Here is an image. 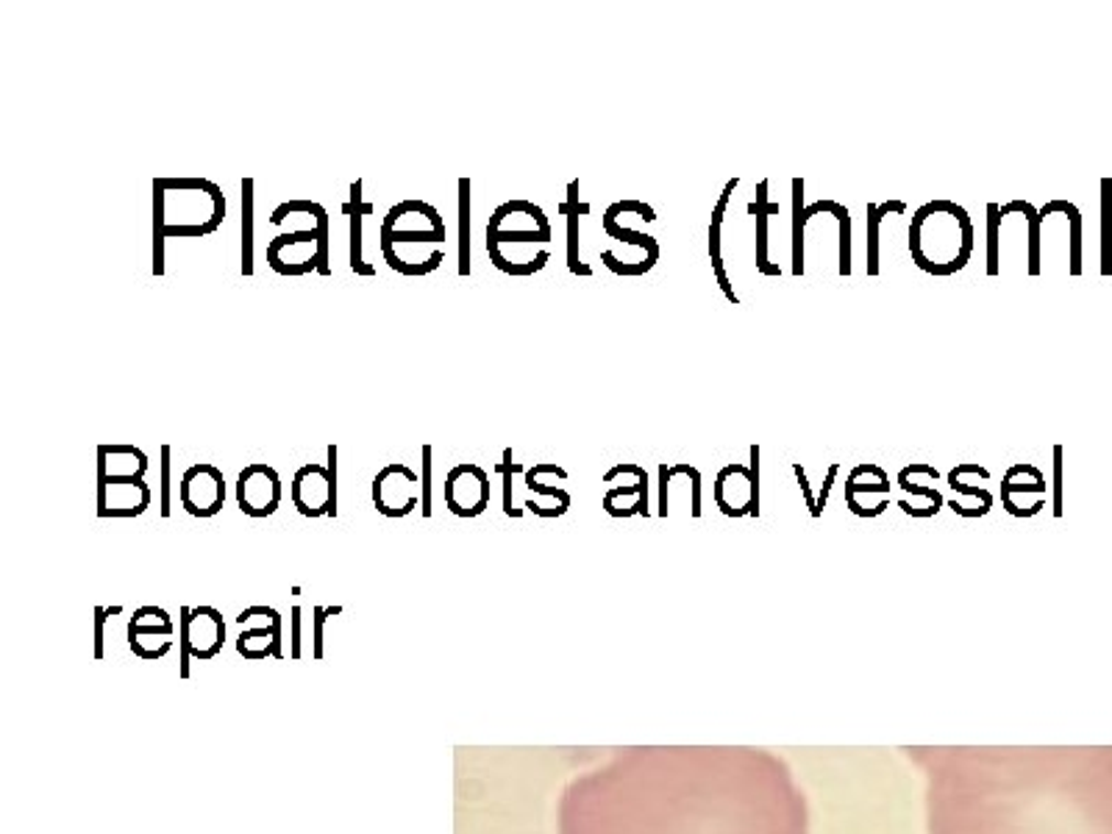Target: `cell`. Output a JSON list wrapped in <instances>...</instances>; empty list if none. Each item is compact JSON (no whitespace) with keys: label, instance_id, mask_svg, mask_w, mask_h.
<instances>
[{"label":"cell","instance_id":"6da1fadb","mask_svg":"<svg viewBox=\"0 0 1112 834\" xmlns=\"http://www.w3.org/2000/svg\"><path fill=\"white\" fill-rule=\"evenodd\" d=\"M926 834H1112V746H920Z\"/></svg>","mask_w":1112,"mask_h":834},{"label":"cell","instance_id":"7a4b0ae2","mask_svg":"<svg viewBox=\"0 0 1112 834\" xmlns=\"http://www.w3.org/2000/svg\"><path fill=\"white\" fill-rule=\"evenodd\" d=\"M632 768L629 834H809L802 781L767 748H654Z\"/></svg>","mask_w":1112,"mask_h":834},{"label":"cell","instance_id":"3957f363","mask_svg":"<svg viewBox=\"0 0 1112 834\" xmlns=\"http://www.w3.org/2000/svg\"><path fill=\"white\" fill-rule=\"evenodd\" d=\"M226 220V195L209 178H153V276H164V240L206 237Z\"/></svg>","mask_w":1112,"mask_h":834},{"label":"cell","instance_id":"277c9868","mask_svg":"<svg viewBox=\"0 0 1112 834\" xmlns=\"http://www.w3.org/2000/svg\"><path fill=\"white\" fill-rule=\"evenodd\" d=\"M909 253L924 273L937 278L955 276L971 262V215L955 200H929L909 223Z\"/></svg>","mask_w":1112,"mask_h":834},{"label":"cell","instance_id":"5b68a950","mask_svg":"<svg viewBox=\"0 0 1112 834\" xmlns=\"http://www.w3.org/2000/svg\"><path fill=\"white\" fill-rule=\"evenodd\" d=\"M268 265L279 276L301 278L309 273L328 276V229H298L275 234L268 242Z\"/></svg>","mask_w":1112,"mask_h":834},{"label":"cell","instance_id":"8992f818","mask_svg":"<svg viewBox=\"0 0 1112 834\" xmlns=\"http://www.w3.org/2000/svg\"><path fill=\"white\" fill-rule=\"evenodd\" d=\"M445 240L448 231L437 234H381L379 248L390 271L406 278H423L439 271L445 262Z\"/></svg>","mask_w":1112,"mask_h":834},{"label":"cell","instance_id":"52a82bcc","mask_svg":"<svg viewBox=\"0 0 1112 834\" xmlns=\"http://www.w3.org/2000/svg\"><path fill=\"white\" fill-rule=\"evenodd\" d=\"M290 498L304 517L337 515V446H328V464H301L290 482Z\"/></svg>","mask_w":1112,"mask_h":834},{"label":"cell","instance_id":"ba28073f","mask_svg":"<svg viewBox=\"0 0 1112 834\" xmlns=\"http://www.w3.org/2000/svg\"><path fill=\"white\" fill-rule=\"evenodd\" d=\"M487 242H534L548 245L550 223L545 212L532 200H506L495 206L487 223Z\"/></svg>","mask_w":1112,"mask_h":834},{"label":"cell","instance_id":"9c48e42d","mask_svg":"<svg viewBox=\"0 0 1112 834\" xmlns=\"http://www.w3.org/2000/svg\"><path fill=\"white\" fill-rule=\"evenodd\" d=\"M421 476L412 471L410 464H384L373 479V487H370V495H373V506L379 515L390 517V520H401V517L412 515V512L421 506Z\"/></svg>","mask_w":1112,"mask_h":834},{"label":"cell","instance_id":"30bf717a","mask_svg":"<svg viewBox=\"0 0 1112 834\" xmlns=\"http://www.w3.org/2000/svg\"><path fill=\"white\" fill-rule=\"evenodd\" d=\"M178 501L193 517H215L226 504V476L217 464L198 462L182 473Z\"/></svg>","mask_w":1112,"mask_h":834},{"label":"cell","instance_id":"8fae6325","mask_svg":"<svg viewBox=\"0 0 1112 834\" xmlns=\"http://www.w3.org/2000/svg\"><path fill=\"white\" fill-rule=\"evenodd\" d=\"M237 506L248 517H270L282 506L284 484L275 468L262 462H253L242 468L237 476Z\"/></svg>","mask_w":1112,"mask_h":834},{"label":"cell","instance_id":"7c38bea8","mask_svg":"<svg viewBox=\"0 0 1112 834\" xmlns=\"http://www.w3.org/2000/svg\"><path fill=\"white\" fill-rule=\"evenodd\" d=\"M445 506L457 517H479L490 506V473L479 464L462 462L445 476Z\"/></svg>","mask_w":1112,"mask_h":834},{"label":"cell","instance_id":"4fadbf2b","mask_svg":"<svg viewBox=\"0 0 1112 834\" xmlns=\"http://www.w3.org/2000/svg\"><path fill=\"white\" fill-rule=\"evenodd\" d=\"M153 487L145 479H109L98 482V517L131 520L151 509Z\"/></svg>","mask_w":1112,"mask_h":834},{"label":"cell","instance_id":"5bb4252c","mask_svg":"<svg viewBox=\"0 0 1112 834\" xmlns=\"http://www.w3.org/2000/svg\"><path fill=\"white\" fill-rule=\"evenodd\" d=\"M173 635L176 626L162 606H142L129 623V643L142 659L164 657L173 648Z\"/></svg>","mask_w":1112,"mask_h":834},{"label":"cell","instance_id":"9a60e30c","mask_svg":"<svg viewBox=\"0 0 1112 834\" xmlns=\"http://www.w3.org/2000/svg\"><path fill=\"white\" fill-rule=\"evenodd\" d=\"M240 623V640L237 648L246 657L259 659L268 654H279V643H282V617L270 606H251L237 617Z\"/></svg>","mask_w":1112,"mask_h":834},{"label":"cell","instance_id":"2e32d148","mask_svg":"<svg viewBox=\"0 0 1112 834\" xmlns=\"http://www.w3.org/2000/svg\"><path fill=\"white\" fill-rule=\"evenodd\" d=\"M182 643L184 651L195 654L198 659L215 657L226 640V623L215 606H198V610H182Z\"/></svg>","mask_w":1112,"mask_h":834},{"label":"cell","instance_id":"e0dca14e","mask_svg":"<svg viewBox=\"0 0 1112 834\" xmlns=\"http://www.w3.org/2000/svg\"><path fill=\"white\" fill-rule=\"evenodd\" d=\"M379 231L381 234H437V231L448 229H445V218L437 206L421 198H410L390 206Z\"/></svg>","mask_w":1112,"mask_h":834},{"label":"cell","instance_id":"ac0fdd59","mask_svg":"<svg viewBox=\"0 0 1112 834\" xmlns=\"http://www.w3.org/2000/svg\"><path fill=\"white\" fill-rule=\"evenodd\" d=\"M487 256L506 276L528 278L548 265L550 253L534 242H487Z\"/></svg>","mask_w":1112,"mask_h":834},{"label":"cell","instance_id":"d6986e66","mask_svg":"<svg viewBox=\"0 0 1112 834\" xmlns=\"http://www.w3.org/2000/svg\"><path fill=\"white\" fill-rule=\"evenodd\" d=\"M151 459L134 442H111L98 446V482L109 479H145Z\"/></svg>","mask_w":1112,"mask_h":834},{"label":"cell","instance_id":"ffe728a7","mask_svg":"<svg viewBox=\"0 0 1112 834\" xmlns=\"http://www.w3.org/2000/svg\"><path fill=\"white\" fill-rule=\"evenodd\" d=\"M373 212V204L362 198V178L351 184V198L346 204V215L351 218V271L362 278H373L375 267L370 262H364V251H362V218L364 215Z\"/></svg>","mask_w":1112,"mask_h":834},{"label":"cell","instance_id":"44dd1931","mask_svg":"<svg viewBox=\"0 0 1112 834\" xmlns=\"http://www.w3.org/2000/svg\"><path fill=\"white\" fill-rule=\"evenodd\" d=\"M749 212L756 218V271L767 278H778L782 267L773 265L767 253V218L778 212V206L767 200V178L756 184V200L749 206Z\"/></svg>","mask_w":1112,"mask_h":834},{"label":"cell","instance_id":"7402d4cb","mask_svg":"<svg viewBox=\"0 0 1112 834\" xmlns=\"http://www.w3.org/2000/svg\"><path fill=\"white\" fill-rule=\"evenodd\" d=\"M559 212L568 218V271L574 276H592V267L585 265L579 259V218L581 215L590 212V204H581L579 200V178L568 184V200L559 204Z\"/></svg>","mask_w":1112,"mask_h":834},{"label":"cell","instance_id":"603a6c76","mask_svg":"<svg viewBox=\"0 0 1112 834\" xmlns=\"http://www.w3.org/2000/svg\"><path fill=\"white\" fill-rule=\"evenodd\" d=\"M818 212H829L840 223V276H851V212L838 200H818L804 209V218L813 220Z\"/></svg>","mask_w":1112,"mask_h":834},{"label":"cell","instance_id":"cb8c5ba5","mask_svg":"<svg viewBox=\"0 0 1112 834\" xmlns=\"http://www.w3.org/2000/svg\"><path fill=\"white\" fill-rule=\"evenodd\" d=\"M1001 212H1004V218L1010 212L1026 215V220H1029V276H1040V226L1051 215L1048 204L1043 209H1035L1029 200H1013V204L1001 206Z\"/></svg>","mask_w":1112,"mask_h":834},{"label":"cell","instance_id":"d4e9b609","mask_svg":"<svg viewBox=\"0 0 1112 834\" xmlns=\"http://www.w3.org/2000/svg\"><path fill=\"white\" fill-rule=\"evenodd\" d=\"M890 212H907V204L904 200H887V204L876 206L868 204V276L876 278L879 276V223L887 218Z\"/></svg>","mask_w":1112,"mask_h":834},{"label":"cell","instance_id":"484cf974","mask_svg":"<svg viewBox=\"0 0 1112 834\" xmlns=\"http://www.w3.org/2000/svg\"><path fill=\"white\" fill-rule=\"evenodd\" d=\"M804 178L796 176L793 178V276L802 278L807 273V265H804V226H807V218H804Z\"/></svg>","mask_w":1112,"mask_h":834},{"label":"cell","instance_id":"4316f807","mask_svg":"<svg viewBox=\"0 0 1112 834\" xmlns=\"http://www.w3.org/2000/svg\"><path fill=\"white\" fill-rule=\"evenodd\" d=\"M298 215H304V218H309L312 223L317 226V229H328V212L323 209L317 200H306V198H301V200H284V204H279L273 209V215H270V223L273 226H284V220H290V218H298Z\"/></svg>","mask_w":1112,"mask_h":834},{"label":"cell","instance_id":"83f0119b","mask_svg":"<svg viewBox=\"0 0 1112 834\" xmlns=\"http://www.w3.org/2000/svg\"><path fill=\"white\" fill-rule=\"evenodd\" d=\"M1101 276H1112V178H1101Z\"/></svg>","mask_w":1112,"mask_h":834},{"label":"cell","instance_id":"f1b7e54d","mask_svg":"<svg viewBox=\"0 0 1112 834\" xmlns=\"http://www.w3.org/2000/svg\"><path fill=\"white\" fill-rule=\"evenodd\" d=\"M253 273V178H242V276Z\"/></svg>","mask_w":1112,"mask_h":834},{"label":"cell","instance_id":"f546056e","mask_svg":"<svg viewBox=\"0 0 1112 834\" xmlns=\"http://www.w3.org/2000/svg\"><path fill=\"white\" fill-rule=\"evenodd\" d=\"M603 231H607L612 240L623 242V245H629V248H637V251H643L648 259L659 262V242H656L651 234H643V231H634V229H623L618 220L607 218V215H603Z\"/></svg>","mask_w":1112,"mask_h":834},{"label":"cell","instance_id":"4dcf8cb0","mask_svg":"<svg viewBox=\"0 0 1112 834\" xmlns=\"http://www.w3.org/2000/svg\"><path fill=\"white\" fill-rule=\"evenodd\" d=\"M470 178H459V276L470 273Z\"/></svg>","mask_w":1112,"mask_h":834},{"label":"cell","instance_id":"1f68e13d","mask_svg":"<svg viewBox=\"0 0 1112 834\" xmlns=\"http://www.w3.org/2000/svg\"><path fill=\"white\" fill-rule=\"evenodd\" d=\"M709 259H712V271L715 278H718V287L723 289V295L729 298V304L738 306L740 298L732 289V282L727 276V267H723V256H720V223L718 220H709Z\"/></svg>","mask_w":1112,"mask_h":834},{"label":"cell","instance_id":"d6a6232c","mask_svg":"<svg viewBox=\"0 0 1112 834\" xmlns=\"http://www.w3.org/2000/svg\"><path fill=\"white\" fill-rule=\"evenodd\" d=\"M1057 206L1071 223V276H1082V212L1071 200H1057Z\"/></svg>","mask_w":1112,"mask_h":834},{"label":"cell","instance_id":"836d02e7","mask_svg":"<svg viewBox=\"0 0 1112 834\" xmlns=\"http://www.w3.org/2000/svg\"><path fill=\"white\" fill-rule=\"evenodd\" d=\"M1004 212L999 204H988V276H999V226Z\"/></svg>","mask_w":1112,"mask_h":834},{"label":"cell","instance_id":"e575fe53","mask_svg":"<svg viewBox=\"0 0 1112 834\" xmlns=\"http://www.w3.org/2000/svg\"><path fill=\"white\" fill-rule=\"evenodd\" d=\"M498 473L504 476V512L510 517H521L523 512L512 506V476H515V473H523V468L512 462V448H504V462L498 464Z\"/></svg>","mask_w":1112,"mask_h":834},{"label":"cell","instance_id":"d590c367","mask_svg":"<svg viewBox=\"0 0 1112 834\" xmlns=\"http://www.w3.org/2000/svg\"><path fill=\"white\" fill-rule=\"evenodd\" d=\"M751 515H760V509H762V484H760V479H762V448L760 446H751Z\"/></svg>","mask_w":1112,"mask_h":834},{"label":"cell","instance_id":"8d00e7d4","mask_svg":"<svg viewBox=\"0 0 1112 834\" xmlns=\"http://www.w3.org/2000/svg\"><path fill=\"white\" fill-rule=\"evenodd\" d=\"M526 490H528V493L539 495V498L556 501V504H563V506H568V509H570V493H565L563 487H550V484H543L537 476H532V473H528V471H526Z\"/></svg>","mask_w":1112,"mask_h":834},{"label":"cell","instance_id":"74e56055","mask_svg":"<svg viewBox=\"0 0 1112 834\" xmlns=\"http://www.w3.org/2000/svg\"><path fill=\"white\" fill-rule=\"evenodd\" d=\"M674 476H690L693 479V515H701V471L693 464H674L671 468V479Z\"/></svg>","mask_w":1112,"mask_h":834},{"label":"cell","instance_id":"f35d334b","mask_svg":"<svg viewBox=\"0 0 1112 834\" xmlns=\"http://www.w3.org/2000/svg\"><path fill=\"white\" fill-rule=\"evenodd\" d=\"M171 446H162V515H171Z\"/></svg>","mask_w":1112,"mask_h":834},{"label":"cell","instance_id":"ab89813d","mask_svg":"<svg viewBox=\"0 0 1112 834\" xmlns=\"http://www.w3.org/2000/svg\"><path fill=\"white\" fill-rule=\"evenodd\" d=\"M1054 515H1062V446H1054Z\"/></svg>","mask_w":1112,"mask_h":834},{"label":"cell","instance_id":"60d3db41","mask_svg":"<svg viewBox=\"0 0 1112 834\" xmlns=\"http://www.w3.org/2000/svg\"><path fill=\"white\" fill-rule=\"evenodd\" d=\"M1013 493H1046V482H1032V484H1018L1013 479H1001V504H1010V495Z\"/></svg>","mask_w":1112,"mask_h":834},{"label":"cell","instance_id":"b9f144b4","mask_svg":"<svg viewBox=\"0 0 1112 834\" xmlns=\"http://www.w3.org/2000/svg\"><path fill=\"white\" fill-rule=\"evenodd\" d=\"M432 446H423V515H432Z\"/></svg>","mask_w":1112,"mask_h":834},{"label":"cell","instance_id":"7bdbcfd3","mask_svg":"<svg viewBox=\"0 0 1112 834\" xmlns=\"http://www.w3.org/2000/svg\"><path fill=\"white\" fill-rule=\"evenodd\" d=\"M898 487L907 490V493H913V495H924V498H929L935 509H940V506H942V495L937 493L935 487H924V484H913V482H909V479H902V476H898Z\"/></svg>","mask_w":1112,"mask_h":834},{"label":"cell","instance_id":"ee69618b","mask_svg":"<svg viewBox=\"0 0 1112 834\" xmlns=\"http://www.w3.org/2000/svg\"><path fill=\"white\" fill-rule=\"evenodd\" d=\"M949 487L960 495H973V498L982 501V506H993V495L982 487H973V484H962L960 479H949Z\"/></svg>","mask_w":1112,"mask_h":834},{"label":"cell","instance_id":"f6af8a7d","mask_svg":"<svg viewBox=\"0 0 1112 834\" xmlns=\"http://www.w3.org/2000/svg\"><path fill=\"white\" fill-rule=\"evenodd\" d=\"M838 471H840V464H831L829 473H826V479H824V490H820V495H818V498H815V512H813V517H820V512H824L826 501H829V493H831V484H835V479H838Z\"/></svg>","mask_w":1112,"mask_h":834},{"label":"cell","instance_id":"bcb514c9","mask_svg":"<svg viewBox=\"0 0 1112 834\" xmlns=\"http://www.w3.org/2000/svg\"><path fill=\"white\" fill-rule=\"evenodd\" d=\"M846 493L857 495V493H890V482H876V484H862L857 479H846Z\"/></svg>","mask_w":1112,"mask_h":834},{"label":"cell","instance_id":"7dc6e473","mask_svg":"<svg viewBox=\"0 0 1112 834\" xmlns=\"http://www.w3.org/2000/svg\"><path fill=\"white\" fill-rule=\"evenodd\" d=\"M960 476H982V479H990V471H988V468H982V464L966 462V464H957L955 471H951L949 476H946V479H960Z\"/></svg>","mask_w":1112,"mask_h":834},{"label":"cell","instance_id":"c3c4849f","mask_svg":"<svg viewBox=\"0 0 1112 834\" xmlns=\"http://www.w3.org/2000/svg\"><path fill=\"white\" fill-rule=\"evenodd\" d=\"M667 484H671V464H659V515L667 517Z\"/></svg>","mask_w":1112,"mask_h":834},{"label":"cell","instance_id":"681fc988","mask_svg":"<svg viewBox=\"0 0 1112 834\" xmlns=\"http://www.w3.org/2000/svg\"><path fill=\"white\" fill-rule=\"evenodd\" d=\"M793 473H796L798 484H802V493H804V498H807V506H809V512H815V498H813V490H809V482H807V471H804V464H793Z\"/></svg>","mask_w":1112,"mask_h":834},{"label":"cell","instance_id":"f907efd6","mask_svg":"<svg viewBox=\"0 0 1112 834\" xmlns=\"http://www.w3.org/2000/svg\"><path fill=\"white\" fill-rule=\"evenodd\" d=\"M915 473H918V476H920V473H924V476H929V479H940V473H937L935 468H931V464H907V468H904V471L898 473V476L909 479V476H915Z\"/></svg>","mask_w":1112,"mask_h":834},{"label":"cell","instance_id":"816d5d0a","mask_svg":"<svg viewBox=\"0 0 1112 834\" xmlns=\"http://www.w3.org/2000/svg\"><path fill=\"white\" fill-rule=\"evenodd\" d=\"M951 504V509L957 512V515H962V517H982V515H988L990 512V506H977V509H966L962 504H957V501H949Z\"/></svg>","mask_w":1112,"mask_h":834}]
</instances>
